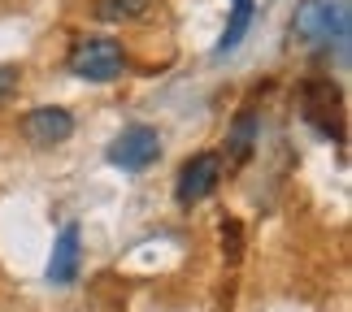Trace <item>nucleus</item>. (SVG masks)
<instances>
[{
	"label": "nucleus",
	"instance_id": "obj_5",
	"mask_svg": "<svg viewBox=\"0 0 352 312\" xmlns=\"http://www.w3.org/2000/svg\"><path fill=\"white\" fill-rule=\"evenodd\" d=\"M305 117L314 121L322 134L344 139V104L335 83H305Z\"/></svg>",
	"mask_w": 352,
	"mask_h": 312
},
{
	"label": "nucleus",
	"instance_id": "obj_9",
	"mask_svg": "<svg viewBox=\"0 0 352 312\" xmlns=\"http://www.w3.org/2000/svg\"><path fill=\"white\" fill-rule=\"evenodd\" d=\"M153 0H96V18L100 22H131V18H144Z\"/></svg>",
	"mask_w": 352,
	"mask_h": 312
},
{
	"label": "nucleus",
	"instance_id": "obj_2",
	"mask_svg": "<svg viewBox=\"0 0 352 312\" xmlns=\"http://www.w3.org/2000/svg\"><path fill=\"white\" fill-rule=\"evenodd\" d=\"M296 31L314 44H348V5L344 0H305Z\"/></svg>",
	"mask_w": 352,
	"mask_h": 312
},
{
	"label": "nucleus",
	"instance_id": "obj_6",
	"mask_svg": "<svg viewBox=\"0 0 352 312\" xmlns=\"http://www.w3.org/2000/svg\"><path fill=\"white\" fill-rule=\"evenodd\" d=\"M22 134L39 147H52L61 139H70L74 134V113L70 108H57V104H44V108H31L22 121Z\"/></svg>",
	"mask_w": 352,
	"mask_h": 312
},
{
	"label": "nucleus",
	"instance_id": "obj_4",
	"mask_svg": "<svg viewBox=\"0 0 352 312\" xmlns=\"http://www.w3.org/2000/svg\"><path fill=\"white\" fill-rule=\"evenodd\" d=\"M218 182H222V156H218V152H196V156L179 169L174 195H179V204H200L205 195L218 191Z\"/></svg>",
	"mask_w": 352,
	"mask_h": 312
},
{
	"label": "nucleus",
	"instance_id": "obj_7",
	"mask_svg": "<svg viewBox=\"0 0 352 312\" xmlns=\"http://www.w3.org/2000/svg\"><path fill=\"white\" fill-rule=\"evenodd\" d=\"M74 274H78V226H61L57 243H52L48 282H57V287H65V282H74Z\"/></svg>",
	"mask_w": 352,
	"mask_h": 312
},
{
	"label": "nucleus",
	"instance_id": "obj_1",
	"mask_svg": "<svg viewBox=\"0 0 352 312\" xmlns=\"http://www.w3.org/2000/svg\"><path fill=\"white\" fill-rule=\"evenodd\" d=\"M122 65H126V52H122L118 39H83L74 52H70V70L78 78H87V83H109V78L122 74Z\"/></svg>",
	"mask_w": 352,
	"mask_h": 312
},
{
	"label": "nucleus",
	"instance_id": "obj_10",
	"mask_svg": "<svg viewBox=\"0 0 352 312\" xmlns=\"http://www.w3.org/2000/svg\"><path fill=\"white\" fill-rule=\"evenodd\" d=\"M18 78H22V70H18V65H0V100H9V96H13Z\"/></svg>",
	"mask_w": 352,
	"mask_h": 312
},
{
	"label": "nucleus",
	"instance_id": "obj_8",
	"mask_svg": "<svg viewBox=\"0 0 352 312\" xmlns=\"http://www.w3.org/2000/svg\"><path fill=\"white\" fill-rule=\"evenodd\" d=\"M248 26H252V0H231V22H226V31L218 39V52H231L248 35Z\"/></svg>",
	"mask_w": 352,
	"mask_h": 312
},
{
	"label": "nucleus",
	"instance_id": "obj_3",
	"mask_svg": "<svg viewBox=\"0 0 352 312\" xmlns=\"http://www.w3.org/2000/svg\"><path fill=\"white\" fill-rule=\"evenodd\" d=\"M157 152H161V134L153 126H144V121H135V126H126L109 143V165L126 169V173H140L157 160Z\"/></svg>",
	"mask_w": 352,
	"mask_h": 312
}]
</instances>
